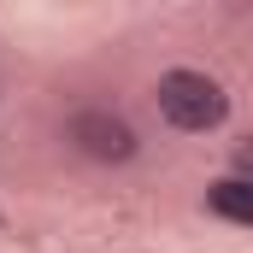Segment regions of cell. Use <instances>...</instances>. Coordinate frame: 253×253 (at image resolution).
<instances>
[{"label": "cell", "mask_w": 253, "mask_h": 253, "mask_svg": "<svg viewBox=\"0 0 253 253\" xmlns=\"http://www.w3.org/2000/svg\"><path fill=\"white\" fill-rule=\"evenodd\" d=\"M153 100H159V118L171 129H183V135H206V129H218L230 118V94L206 71H165Z\"/></svg>", "instance_id": "1"}, {"label": "cell", "mask_w": 253, "mask_h": 253, "mask_svg": "<svg viewBox=\"0 0 253 253\" xmlns=\"http://www.w3.org/2000/svg\"><path fill=\"white\" fill-rule=\"evenodd\" d=\"M65 135H71L77 153H88V159H100V165H124V159H135V129H129L118 112H106V106L77 112Z\"/></svg>", "instance_id": "2"}, {"label": "cell", "mask_w": 253, "mask_h": 253, "mask_svg": "<svg viewBox=\"0 0 253 253\" xmlns=\"http://www.w3.org/2000/svg\"><path fill=\"white\" fill-rule=\"evenodd\" d=\"M206 206H212L218 218L253 230V183L248 177H218V183H206Z\"/></svg>", "instance_id": "3"}, {"label": "cell", "mask_w": 253, "mask_h": 253, "mask_svg": "<svg viewBox=\"0 0 253 253\" xmlns=\"http://www.w3.org/2000/svg\"><path fill=\"white\" fill-rule=\"evenodd\" d=\"M230 165H236V177H248V183H253V135H242V141H236Z\"/></svg>", "instance_id": "4"}]
</instances>
